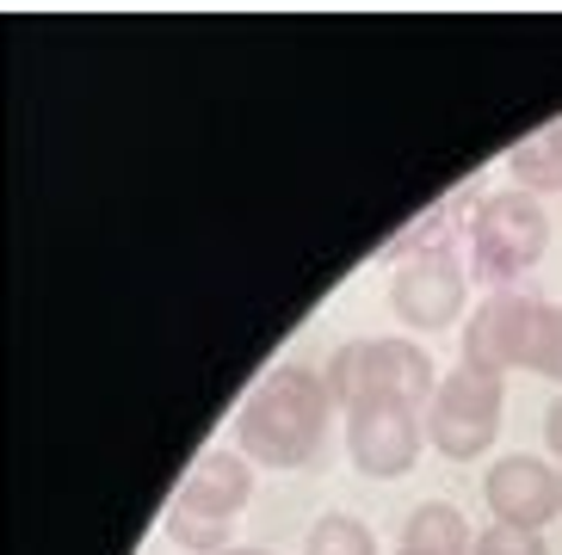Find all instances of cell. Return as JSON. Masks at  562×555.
Here are the masks:
<instances>
[{"label": "cell", "instance_id": "cell-1", "mask_svg": "<svg viewBox=\"0 0 562 555\" xmlns=\"http://www.w3.org/2000/svg\"><path fill=\"white\" fill-rule=\"evenodd\" d=\"M328 420H334L328 376L310 371V364H279L254 383L241 414H235V451L254 469H303L328 439Z\"/></svg>", "mask_w": 562, "mask_h": 555}, {"label": "cell", "instance_id": "cell-2", "mask_svg": "<svg viewBox=\"0 0 562 555\" xmlns=\"http://www.w3.org/2000/svg\"><path fill=\"white\" fill-rule=\"evenodd\" d=\"M334 408H414L427 414L439 395V364L420 340H347L322 364Z\"/></svg>", "mask_w": 562, "mask_h": 555}, {"label": "cell", "instance_id": "cell-3", "mask_svg": "<svg viewBox=\"0 0 562 555\" xmlns=\"http://www.w3.org/2000/svg\"><path fill=\"white\" fill-rule=\"evenodd\" d=\"M254 500V463L235 444H211L199 463L186 469V482L167 500V537L192 555H216L235 543V519Z\"/></svg>", "mask_w": 562, "mask_h": 555}, {"label": "cell", "instance_id": "cell-4", "mask_svg": "<svg viewBox=\"0 0 562 555\" xmlns=\"http://www.w3.org/2000/svg\"><path fill=\"white\" fill-rule=\"evenodd\" d=\"M544 247H550L544 197L507 185V192L482 197L470 211V272L482 284H495V291H513V278H526L544 260Z\"/></svg>", "mask_w": 562, "mask_h": 555}, {"label": "cell", "instance_id": "cell-5", "mask_svg": "<svg viewBox=\"0 0 562 555\" xmlns=\"http://www.w3.org/2000/svg\"><path fill=\"white\" fill-rule=\"evenodd\" d=\"M501 408H507V376H488V371H458L439 376V395L427 408V439L439 457L451 463H476L501 432Z\"/></svg>", "mask_w": 562, "mask_h": 555}, {"label": "cell", "instance_id": "cell-6", "mask_svg": "<svg viewBox=\"0 0 562 555\" xmlns=\"http://www.w3.org/2000/svg\"><path fill=\"white\" fill-rule=\"evenodd\" d=\"M463 303H470V272H463V260L446 241L408 253L390 272V309L414 333H446L451 321H463Z\"/></svg>", "mask_w": 562, "mask_h": 555}, {"label": "cell", "instance_id": "cell-7", "mask_svg": "<svg viewBox=\"0 0 562 555\" xmlns=\"http://www.w3.org/2000/svg\"><path fill=\"white\" fill-rule=\"evenodd\" d=\"M538 303H544V296L488 291L476 309L463 315V364H470V371H488V376L519 371V364H526V333H531Z\"/></svg>", "mask_w": 562, "mask_h": 555}, {"label": "cell", "instance_id": "cell-8", "mask_svg": "<svg viewBox=\"0 0 562 555\" xmlns=\"http://www.w3.org/2000/svg\"><path fill=\"white\" fill-rule=\"evenodd\" d=\"M427 444V414L414 408H352L347 414V457L371 482H396L420 463Z\"/></svg>", "mask_w": 562, "mask_h": 555}, {"label": "cell", "instance_id": "cell-9", "mask_svg": "<svg viewBox=\"0 0 562 555\" xmlns=\"http://www.w3.org/2000/svg\"><path fill=\"white\" fill-rule=\"evenodd\" d=\"M482 500L495 512V524H519V531H544L550 519H562V469H550L531 451H513L488 469Z\"/></svg>", "mask_w": 562, "mask_h": 555}, {"label": "cell", "instance_id": "cell-10", "mask_svg": "<svg viewBox=\"0 0 562 555\" xmlns=\"http://www.w3.org/2000/svg\"><path fill=\"white\" fill-rule=\"evenodd\" d=\"M396 550H408V555H470L476 537H470V524H463V512L451 507V500H420V507L402 519Z\"/></svg>", "mask_w": 562, "mask_h": 555}, {"label": "cell", "instance_id": "cell-11", "mask_svg": "<svg viewBox=\"0 0 562 555\" xmlns=\"http://www.w3.org/2000/svg\"><path fill=\"white\" fill-rule=\"evenodd\" d=\"M507 173H513V185L531 192V197L562 192V117L544 124L538 136H526V143L507 148Z\"/></svg>", "mask_w": 562, "mask_h": 555}, {"label": "cell", "instance_id": "cell-12", "mask_svg": "<svg viewBox=\"0 0 562 555\" xmlns=\"http://www.w3.org/2000/svg\"><path fill=\"white\" fill-rule=\"evenodd\" d=\"M303 555H378V537L352 512H322L310 524V537H303Z\"/></svg>", "mask_w": 562, "mask_h": 555}, {"label": "cell", "instance_id": "cell-13", "mask_svg": "<svg viewBox=\"0 0 562 555\" xmlns=\"http://www.w3.org/2000/svg\"><path fill=\"white\" fill-rule=\"evenodd\" d=\"M519 371L562 383V303H538L531 333H526V364H519Z\"/></svg>", "mask_w": 562, "mask_h": 555}, {"label": "cell", "instance_id": "cell-14", "mask_svg": "<svg viewBox=\"0 0 562 555\" xmlns=\"http://www.w3.org/2000/svg\"><path fill=\"white\" fill-rule=\"evenodd\" d=\"M470 555H550L544 531H519V524H488Z\"/></svg>", "mask_w": 562, "mask_h": 555}, {"label": "cell", "instance_id": "cell-15", "mask_svg": "<svg viewBox=\"0 0 562 555\" xmlns=\"http://www.w3.org/2000/svg\"><path fill=\"white\" fill-rule=\"evenodd\" d=\"M544 439H550V451L562 457V395L550 401V414H544Z\"/></svg>", "mask_w": 562, "mask_h": 555}, {"label": "cell", "instance_id": "cell-16", "mask_svg": "<svg viewBox=\"0 0 562 555\" xmlns=\"http://www.w3.org/2000/svg\"><path fill=\"white\" fill-rule=\"evenodd\" d=\"M216 555H272V550H248V543H229V550H216Z\"/></svg>", "mask_w": 562, "mask_h": 555}, {"label": "cell", "instance_id": "cell-17", "mask_svg": "<svg viewBox=\"0 0 562 555\" xmlns=\"http://www.w3.org/2000/svg\"><path fill=\"white\" fill-rule=\"evenodd\" d=\"M396 555H408V550H396Z\"/></svg>", "mask_w": 562, "mask_h": 555}]
</instances>
